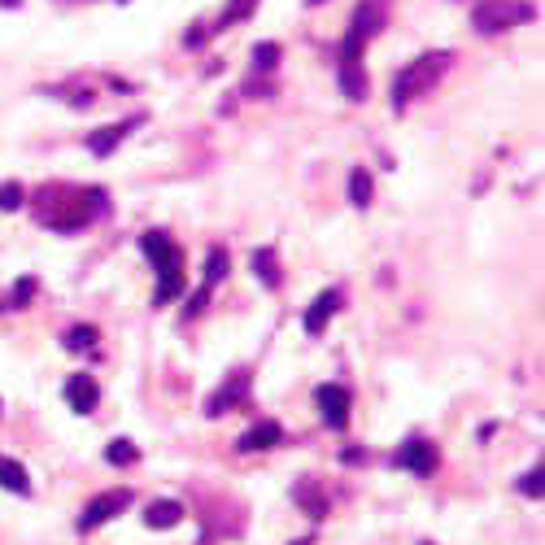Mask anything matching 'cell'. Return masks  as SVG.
Listing matches in <instances>:
<instances>
[{
    "mask_svg": "<svg viewBox=\"0 0 545 545\" xmlns=\"http://www.w3.org/2000/svg\"><path fill=\"white\" fill-rule=\"evenodd\" d=\"M454 66V53H423L419 62H410L402 75L393 79V109H406L410 101L428 96L436 83L445 79V70Z\"/></svg>",
    "mask_w": 545,
    "mask_h": 545,
    "instance_id": "cell-1",
    "label": "cell"
},
{
    "mask_svg": "<svg viewBox=\"0 0 545 545\" xmlns=\"http://www.w3.org/2000/svg\"><path fill=\"white\" fill-rule=\"evenodd\" d=\"M384 22H389V0H358L341 40V66H362V48H367L371 35H380Z\"/></svg>",
    "mask_w": 545,
    "mask_h": 545,
    "instance_id": "cell-2",
    "label": "cell"
},
{
    "mask_svg": "<svg viewBox=\"0 0 545 545\" xmlns=\"http://www.w3.org/2000/svg\"><path fill=\"white\" fill-rule=\"evenodd\" d=\"M537 18V9L528 5V0H480L476 9H471V27L480 35H502V31H515L524 27V22Z\"/></svg>",
    "mask_w": 545,
    "mask_h": 545,
    "instance_id": "cell-3",
    "label": "cell"
},
{
    "mask_svg": "<svg viewBox=\"0 0 545 545\" xmlns=\"http://www.w3.org/2000/svg\"><path fill=\"white\" fill-rule=\"evenodd\" d=\"M144 253H149L153 258V266H157V275H162V280H171V275H184V258H179V249H175V240L166 236V232H149L144 236Z\"/></svg>",
    "mask_w": 545,
    "mask_h": 545,
    "instance_id": "cell-4",
    "label": "cell"
},
{
    "mask_svg": "<svg viewBox=\"0 0 545 545\" xmlns=\"http://www.w3.org/2000/svg\"><path fill=\"white\" fill-rule=\"evenodd\" d=\"M131 506V493L127 489H114V493H105V498H96L88 511H83V519H79V528L83 532H92V528H101V524H109L114 515H123Z\"/></svg>",
    "mask_w": 545,
    "mask_h": 545,
    "instance_id": "cell-5",
    "label": "cell"
},
{
    "mask_svg": "<svg viewBox=\"0 0 545 545\" xmlns=\"http://www.w3.org/2000/svg\"><path fill=\"white\" fill-rule=\"evenodd\" d=\"M314 402H319V415L327 428H345L349 423V393L341 384H323V389L314 393Z\"/></svg>",
    "mask_w": 545,
    "mask_h": 545,
    "instance_id": "cell-6",
    "label": "cell"
},
{
    "mask_svg": "<svg viewBox=\"0 0 545 545\" xmlns=\"http://www.w3.org/2000/svg\"><path fill=\"white\" fill-rule=\"evenodd\" d=\"M397 467L415 471V476H432V471H436V450L428 441H406L402 450H397Z\"/></svg>",
    "mask_w": 545,
    "mask_h": 545,
    "instance_id": "cell-7",
    "label": "cell"
},
{
    "mask_svg": "<svg viewBox=\"0 0 545 545\" xmlns=\"http://www.w3.org/2000/svg\"><path fill=\"white\" fill-rule=\"evenodd\" d=\"M280 441H284L280 423H253V428L236 441V450L240 454H262V450H271V445H280Z\"/></svg>",
    "mask_w": 545,
    "mask_h": 545,
    "instance_id": "cell-8",
    "label": "cell"
},
{
    "mask_svg": "<svg viewBox=\"0 0 545 545\" xmlns=\"http://www.w3.org/2000/svg\"><path fill=\"white\" fill-rule=\"evenodd\" d=\"M336 306H341V288H327V293L314 297V306L306 310V319H301V327H306L310 336H319L323 327H327V319L336 314Z\"/></svg>",
    "mask_w": 545,
    "mask_h": 545,
    "instance_id": "cell-9",
    "label": "cell"
},
{
    "mask_svg": "<svg viewBox=\"0 0 545 545\" xmlns=\"http://www.w3.org/2000/svg\"><path fill=\"white\" fill-rule=\"evenodd\" d=\"M66 402L75 415H92L96 410V380L92 375H70L66 380Z\"/></svg>",
    "mask_w": 545,
    "mask_h": 545,
    "instance_id": "cell-10",
    "label": "cell"
},
{
    "mask_svg": "<svg viewBox=\"0 0 545 545\" xmlns=\"http://www.w3.org/2000/svg\"><path fill=\"white\" fill-rule=\"evenodd\" d=\"M179 519H184V506L179 502H153L149 511H144V524L149 528H175Z\"/></svg>",
    "mask_w": 545,
    "mask_h": 545,
    "instance_id": "cell-11",
    "label": "cell"
},
{
    "mask_svg": "<svg viewBox=\"0 0 545 545\" xmlns=\"http://www.w3.org/2000/svg\"><path fill=\"white\" fill-rule=\"evenodd\" d=\"M0 484H5L9 493H31V480H27V471H22L14 458H0Z\"/></svg>",
    "mask_w": 545,
    "mask_h": 545,
    "instance_id": "cell-12",
    "label": "cell"
},
{
    "mask_svg": "<svg viewBox=\"0 0 545 545\" xmlns=\"http://www.w3.org/2000/svg\"><path fill=\"white\" fill-rule=\"evenodd\" d=\"M371 192H375L371 171H354V175H349V201H354L358 210H362V205H371Z\"/></svg>",
    "mask_w": 545,
    "mask_h": 545,
    "instance_id": "cell-13",
    "label": "cell"
},
{
    "mask_svg": "<svg viewBox=\"0 0 545 545\" xmlns=\"http://www.w3.org/2000/svg\"><path fill=\"white\" fill-rule=\"evenodd\" d=\"M253 266H258L262 284L280 288V262H275V253H266V249H258V253H253Z\"/></svg>",
    "mask_w": 545,
    "mask_h": 545,
    "instance_id": "cell-14",
    "label": "cell"
},
{
    "mask_svg": "<svg viewBox=\"0 0 545 545\" xmlns=\"http://www.w3.org/2000/svg\"><path fill=\"white\" fill-rule=\"evenodd\" d=\"M240 397H245V371L232 375V384L223 389V397H214V402H210V415H218V410H223L227 402H240Z\"/></svg>",
    "mask_w": 545,
    "mask_h": 545,
    "instance_id": "cell-15",
    "label": "cell"
},
{
    "mask_svg": "<svg viewBox=\"0 0 545 545\" xmlns=\"http://www.w3.org/2000/svg\"><path fill=\"white\" fill-rule=\"evenodd\" d=\"M123 131H131V123H118V127H109V131H101V136H92V153H114V144L123 140Z\"/></svg>",
    "mask_w": 545,
    "mask_h": 545,
    "instance_id": "cell-16",
    "label": "cell"
},
{
    "mask_svg": "<svg viewBox=\"0 0 545 545\" xmlns=\"http://www.w3.org/2000/svg\"><path fill=\"white\" fill-rule=\"evenodd\" d=\"M105 458H109L114 467H127V463H136V458H140V450H136L131 441H114V445L105 450Z\"/></svg>",
    "mask_w": 545,
    "mask_h": 545,
    "instance_id": "cell-17",
    "label": "cell"
},
{
    "mask_svg": "<svg viewBox=\"0 0 545 545\" xmlns=\"http://www.w3.org/2000/svg\"><path fill=\"white\" fill-rule=\"evenodd\" d=\"M253 62H258V70H275V62H280V44H258L253 48Z\"/></svg>",
    "mask_w": 545,
    "mask_h": 545,
    "instance_id": "cell-18",
    "label": "cell"
},
{
    "mask_svg": "<svg viewBox=\"0 0 545 545\" xmlns=\"http://www.w3.org/2000/svg\"><path fill=\"white\" fill-rule=\"evenodd\" d=\"M66 341H70V349H79V354H83V349L96 345V327H75V332H70Z\"/></svg>",
    "mask_w": 545,
    "mask_h": 545,
    "instance_id": "cell-19",
    "label": "cell"
},
{
    "mask_svg": "<svg viewBox=\"0 0 545 545\" xmlns=\"http://www.w3.org/2000/svg\"><path fill=\"white\" fill-rule=\"evenodd\" d=\"M22 201H27V197H22L18 184H0V210H18Z\"/></svg>",
    "mask_w": 545,
    "mask_h": 545,
    "instance_id": "cell-20",
    "label": "cell"
},
{
    "mask_svg": "<svg viewBox=\"0 0 545 545\" xmlns=\"http://www.w3.org/2000/svg\"><path fill=\"white\" fill-rule=\"evenodd\" d=\"M223 275H227V253L214 249V253H210V275H205V284H218Z\"/></svg>",
    "mask_w": 545,
    "mask_h": 545,
    "instance_id": "cell-21",
    "label": "cell"
},
{
    "mask_svg": "<svg viewBox=\"0 0 545 545\" xmlns=\"http://www.w3.org/2000/svg\"><path fill=\"white\" fill-rule=\"evenodd\" d=\"M519 493H524V498H541V467H532L524 480H519Z\"/></svg>",
    "mask_w": 545,
    "mask_h": 545,
    "instance_id": "cell-22",
    "label": "cell"
},
{
    "mask_svg": "<svg viewBox=\"0 0 545 545\" xmlns=\"http://www.w3.org/2000/svg\"><path fill=\"white\" fill-rule=\"evenodd\" d=\"M0 5H14V0H0Z\"/></svg>",
    "mask_w": 545,
    "mask_h": 545,
    "instance_id": "cell-23",
    "label": "cell"
}]
</instances>
